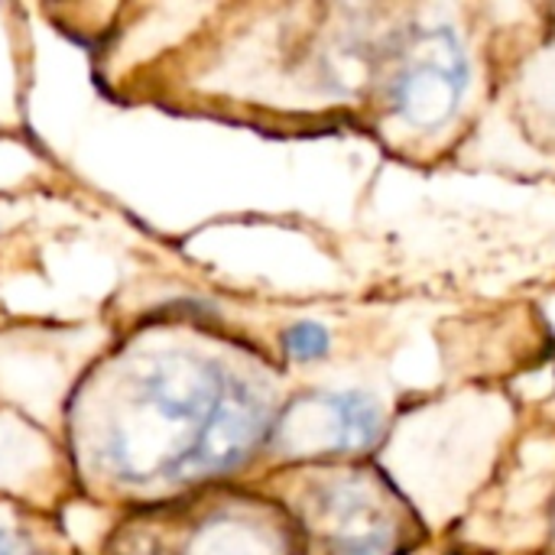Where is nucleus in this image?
I'll return each instance as SVG.
<instances>
[{"label":"nucleus","mask_w":555,"mask_h":555,"mask_svg":"<svg viewBox=\"0 0 555 555\" xmlns=\"http://www.w3.org/2000/svg\"><path fill=\"white\" fill-rule=\"evenodd\" d=\"M234 384L205 361H153L130 393V416L107 439L111 472L137 485L195 475L205 429Z\"/></svg>","instance_id":"f257e3e1"},{"label":"nucleus","mask_w":555,"mask_h":555,"mask_svg":"<svg viewBox=\"0 0 555 555\" xmlns=\"http://www.w3.org/2000/svg\"><path fill=\"white\" fill-rule=\"evenodd\" d=\"M468 88V59L459 36L446 26L423 36L413 62L393 81V104L413 127L446 124Z\"/></svg>","instance_id":"f03ea898"},{"label":"nucleus","mask_w":555,"mask_h":555,"mask_svg":"<svg viewBox=\"0 0 555 555\" xmlns=\"http://www.w3.org/2000/svg\"><path fill=\"white\" fill-rule=\"evenodd\" d=\"M380 426V403L367 393H312L289 406L280 439L289 452H354L367 449Z\"/></svg>","instance_id":"7ed1b4c3"},{"label":"nucleus","mask_w":555,"mask_h":555,"mask_svg":"<svg viewBox=\"0 0 555 555\" xmlns=\"http://www.w3.org/2000/svg\"><path fill=\"white\" fill-rule=\"evenodd\" d=\"M283 345H286V351H289L296 361H319V358L328 351L332 338H328V332H325L319 322H296V325L283 335Z\"/></svg>","instance_id":"20e7f679"},{"label":"nucleus","mask_w":555,"mask_h":555,"mask_svg":"<svg viewBox=\"0 0 555 555\" xmlns=\"http://www.w3.org/2000/svg\"><path fill=\"white\" fill-rule=\"evenodd\" d=\"M0 555H29V553H26V546H23L13 533L0 530Z\"/></svg>","instance_id":"39448f33"}]
</instances>
